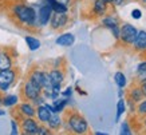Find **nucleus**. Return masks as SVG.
Returning a JSON list of instances; mask_svg holds the SVG:
<instances>
[{
	"instance_id": "nucleus-1",
	"label": "nucleus",
	"mask_w": 146,
	"mask_h": 135,
	"mask_svg": "<svg viewBox=\"0 0 146 135\" xmlns=\"http://www.w3.org/2000/svg\"><path fill=\"white\" fill-rule=\"evenodd\" d=\"M9 15H11V19L15 22V24H18L19 27L30 31L39 30L36 8L34 5H28L23 1H16L11 5Z\"/></svg>"
},
{
	"instance_id": "nucleus-2",
	"label": "nucleus",
	"mask_w": 146,
	"mask_h": 135,
	"mask_svg": "<svg viewBox=\"0 0 146 135\" xmlns=\"http://www.w3.org/2000/svg\"><path fill=\"white\" fill-rule=\"evenodd\" d=\"M64 116H63V124L67 131L76 135H84L90 131L89 123L86 118L76 110H64Z\"/></svg>"
},
{
	"instance_id": "nucleus-3",
	"label": "nucleus",
	"mask_w": 146,
	"mask_h": 135,
	"mask_svg": "<svg viewBox=\"0 0 146 135\" xmlns=\"http://www.w3.org/2000/svg\"><path fill=\"white\" fill-rule=\"evenodd\" d=\"M27 78L36 83L38 86L42 87V90H48L51 88V80L48 76V71L44 68H39L38 66H32L31 70L28 71Z\"/></svg>"
},
{
	"instance_id": "nucleus-4",
	"label": "nucleus",
	"mask_w": 146,
	"mask_h": 135,
	"mask_svg": "<svg viewBox=\"0 0 146 135\" xmlns=\"http://www.w3.org/2000/svg\"><path fill=\"white\" fill-rule=\"evenodd\" d=\"M19 78H20V70L18 67H15V66L12 68L0 71V91L1 92L8 91L12 86L16 84Z\"/></svg>"
},
{
	"instance_id": "nucleus-5",
	"label": "nucleus",
	"mask_w": 146,
	"mask_h": 135,
	"mask_svg": "<svg viewBox=\"0 0 146 135\" xmlns=\"http://www.w3.org/2000/svg\"><path fill=\"white\" fill-rule=\"evenodd\" d=\"M39 95H42V87L27 78L24 80V83H23L22 88H20V98H22V100L34 102Z\"/></svg>"
},
{
	"instance_id": "nucleus-6",
	"label": "nucleus",
	"mask_w": 146,
	"mask_h": 135,
	"mask_svg": "<svg viewBox=\"0 0 146 135\" xmlns=\"http://www.w3.org/2000/svg\"><path fill=\"white\" fill-rule=\"evenodd\" d=\"M35 111H36V107H35V105H34L32 102L23 100V102H19L18 105L13 107L12 115H13V119L20 120L22 118L35 116Z\"/></svg>"
},
{
	"instance_id": "nucleus-7",
	"label": "nucleus",
	"mask_w": 146,
	"mask_h": 135,
	"mask_svg": "<svg viewBox=\"0 0 146 135\" xmlns=\"http://www.w3.org/2000/svg\"><path fill=\"white\" fill-rule=\"evenodd\" d=\"M50 27L54 31H63L70 26V15L68 12H52L50 19Z\"/></svg>"
},
{
	"instance_id": "nucleus-8",
	"label": "nucleus",
	"mask_w": 146,
	"mask_h": 135,
	"mask_svg": "<svg viewBox=\"0 0 146 135\" xmlns=\"http://www.w3.org/2000/svg\"><path fill=\"white\" fill-rule=\"evenodd\" d=\"M35 7V5H34ZM36 8V7H35ZM52 8L50 7L48 3H46L44 0L38 5V8H36V18H38V26L39 28L42 27H46L48 26L50 23V19H51V15H52Z\"/></svg>"
},
{
	"instance_id": "nucleus-9",
	"label": "nucleus",
	"mask_w": 146,
	"mask_h": 135,
	"mask_svg": "<svg viewBox=\"0 0 146 135\" xmlns=\"http://www.w3.org/2000/svg\"><path fill=\"white\" fill-rule=\"evenodd\" d=\"M40 123L36 120L35 116H27L22 118L19 120V128L20 132L24 135H36L38 134V128H39Z\"/></svg>"
},
{
	"instance_id": "nucleus-10",
	"label": "nucleus",
	"mask_w": 146,
	"mask_h": 135,
	"mask_svg": "<svg viewBox=\"0 0 146 135\" xmlns=\"http://www.w3.org/2000/svg\"><path fill=\"white\" fill-rule=\"evenodd\" d=\"M138 34V30L133 24H129V23H123V26L121 27V32H119V40L121 43L125 46H131L135 39V36Z\"/></svg>"
},
{
	"instance_id": "nucleus-11",
	"label": "nucleus",
	"mask_w": 146,
	"mask_h": 135,
	"mask_svg": "<svg viewBox=\"0 0 146 135\" xmlns=\"http://www.w3.org/2000/svg\"><path fill=\"white\" fill-rule=\"evenodd\" d=\"M143 98H145V96H143V92H142V90H141V86H139L138 83L134 82L127 91V100H129V103H130V106H131V110H133V111H135V105L139 103Z\"/></svg>"
},
{
	"instance_id": "nucleus-12",
	"label": "nucleus",
	"mask_w": 146,
	"mask_h": 135,
	"mask_svg": "<svg viewBox=\"0 0 146 135\" xmlns=\"http://www.w3.org/2000/svg\"><path fill=\"white\" fill-rule=\"evenodd\" d=\"M15 58L11 48H0V71L12 68Z\"/></svg>"
},
{
	"instance_id": "nucleus-13",
	"label": "nucleus",
	"mask_w": 146,
	"mask_h": 135,
	"mask_svg": "<svg viewBox=\"0 0 146 135\" xmlns=\"http://www.w3.org/2000/svg\"><path fill=\"white\" fill-rule=\"evenodd\" d=\"M109 11V4L105 3L103 0H93L91 7H90V13H91V18H102L107 15Z\"/></svg>"
},
{
	"instance_id": "nucleus-14",
	"label": "nucleus",
	"mask_w": 146,
	"mask_h": 135,
	"mask_svg": "<svg viewBox=\"0 0 146 135\" xmlns=\"http://www.w3.org/2000/svg\"><path fill=\"white\" fill-rule=\"evenodd\" d=\"M48 76H50V80H51V86L52 84H62L66 79V72L63 70V67H55L52 66V68L48 70Z\"/></svg>"
},
{
	"instance_id": "nucleus-15",
	"label": "nucleus",
	"mask_w": 146,
	"mask_h": 135,
	"mask_svg": "<svg viewBox=\"0 0 146 135\" xmlns=\"http://www.w3.org/2000/svg\"><path fill=\"white\" fill-rule=\"evenodd\" d=\"M131 47H133L134 52L141 54V55L146 54V31H138Z\"/></svg>"
},
{
	"instance_id": "nucleus-16",
	"label": "nucleus",
	"mask_w": 146,
	"mask_h": 135,
	"mask_svg": "<svg viewBox=\"0 0 146 135\" xmlns=\"http://www.w3.org/2000/svg\"><path fill=\"white\" fill-rule=\"evenodd\" d=\"M51 111H50L44 105L36 106V111H35V118L36 120L40 123V124H47L50 116H51Z\"/></svg>"
},
{
	"instance_id": "nucleus-17",
	"label": "nucleus",
	"mask_w": 146,
	"mask_h": 135,
	"mask_svg": "<svg viewBox=\"0 0 146 135\" xmlns=\"http://www.w3.org/2000/svg\"><path fill=\"white\" fill-rule=\"evenodd\" d=\"M75 43V36L71 32H63L55 39V44L60 47H71Z\"/></svg>"
},
{
	"instance_id": "nucleus-18",
	"label": "nucleus",
	"mask_w": 146,
	"mask_h": 135,
	"mask_svg": "<svg viewBox=\"0 0 146 135\" xmlns=\"http://www.w3.org/2000/svg\"><path fill=\"white\" fill-rule=\"evenodd\" d=\"M62 126H63V118L60 116V114H58V113L51 114L48 122H47V127L51 131H58L62 128Z\"/></svg>"
},
{
	"instance_id": "nucleus-19",
	"label": "nucleus",
	"mask_w": 146,
	"mask_h": 135,
	"mask_svg": "<svg viewBox=\"0 0 146 135\" xmlns=\"http://www.w3.org/2000/svg\"><path fill=\"white\" fill-rule=\"evenodd\" d=\"M20 102V96L19 95H13V94H7V95H3V100H1V106L3 107H15Z\"/></svg>"
},
{
	"instance_id": "nucleus-20",
	"label": "nucleus",
	"mask_w": 146,
	"mask_h": 135,
	"mask_svg": "<svg viewBox=\"0 0 146 135\" xmlns=\"http://www.w3.org/2000/svg\"><path fill=\"white\" fill-rule=\"evenodd\" d=\"M68 103H70V98H58V99L52 100V106L54 109H55V113L58 114H62L64 110L67 109V106H68Z\"/></svg>"
},
{
	"instance_id": "nucleus-21",
	"label": "nucleus",
	"mask_w": 146,
	"mask_h": 135,
	"mask_svg": "<svg viewBox=\"0 0 146 135\" xmlns=\"http://www.w3.org/2000/svg\"><path fill=\"white\" fill-rule=\"evenodd\" d=\"M24 40H26V44H27V47H28L30 51H38L40 48V40L38 39V38H35V36L28 35L24 38Z\"/></svg>"
},
{
	"instance_id": "nucleus-22",
	"label": "nucleus",
	"mask_w": 146,
	"mask_h": 135,
	"mask_svg": "<svg viewBox=\"0 0 146 135\" xmlns=\"http://www.w3.org/2000/svg\"><path fill=\"white\" fill-rule=\"evenodd\" d=\"M102 26L110 30V28H113L115 26H119V22L113 15H105V16H102Z\"/></svg>"
},
{
	"instance_id": "nucleus-23",
	"label": "nucleus",
	"mask_w": 146,
	"mask_h": 135,
	"mask_svg": "<svg viewBox=\"0 0 146 135\" xmlns=\"http://www.w3.org/2000/svg\"><path fill=\"white\" fill-rule=\"evenodd\" d=\"M114 82L117 83V86H118L119 88H125V87H126V84H127L126 75H125L123 72H121V71L115 72V74H114Z\"/></svg>"
},
{
	"instance_id": "nucleus-24",
	"label": "nucleus",
	"mask_w": 146,
	"mask_h": 135,
	"mask_svg": "<svg viewBox=\"0 0 146 135\" xmlns=\"http://www.w3.org/2000/svg\"><path fill=\"white\" fill-rule=\"evenodd\" d=\"M125 113H126V102H125V99L119 98L118 103H117V116H115V120L118 122Z\"/></svg>"
},
{
	"instance_id": "nucleus-25",
	"label": "nucleus",
	"mask_w": 146,
	"mask_h": 135,
	"mask_svg": "<svg viewBox=\"0 0 146 135\" xmlns=\"http://www.w3.org/2000/svg\"><path fill=\"white\" fill-rule=\"evenodd\" d=\"M135 83H138V84L146 83V67H143V68H137V75H135Z\"/></svg>"
},
{
	"instance_id": "nucleus-26",
	"label": "nucleus",
	"mask_w": 146,
	"mask_h": 135,
	"mask_svg": "<svg viewBox=\"0 0 146 135\" xmlns=\"http://www.w3.org/2000/svg\"><path fill=\"white\" fill-rule=\"evenodd\" d=\"M135 111H137V114L138 115H141V116H145L146 115V99L145 98H143L139 103H137Z\"/></svg>"
},
{
	"instance_id": "nucleus-27",
	"label": "nucleus",
	"mask_w": 146,
	"mask_h": 135,
	"mask_svg": "<svg viewBox=\"0 0 146 135\" xmlns=\"http://www.w3.org/2000/svg\"><path fill=\"white\" fill-rule=\"evenodd\" d=\"M119 134L121 135H131V134H133V131H131V128H130V126H129L127 122H123V123H122Z\"/></svg>"
},
{
	"instance_id": "nucleus-28",
	"label": "nucleus",
	"mask_w": 146,
	"mask_h": 135,
	"mask_svg": "<svg viewBox=\"0 0 146 135\" xmlns=\"http://www.w3.org/2000/svg\"><path fill=\"white\" fill-rule=\"evenodd\" d=\"M20 134V128H19V123L16 119L11 120V135H18Z\"/></svg>"
},
{
	"instance_id": "nucleus-29",
	"label": "nucleus",
	"mask_w": 146,
	"mask_h": 135,
	"mask_svg": "<svg viewBox=\"0 0 146 135\" xmlns=\"http://www.w3.org/2000/svg\"><path fill=\"white\" fill-rule=\"evenodd\" d=\"M50 134H52V131L47 127V124H39L38 134H36V135H50Z\"/></svg>"
},
{
	"instance_id": "nucleus-30",
	"label": "nucleus",
	"mask_w": 146,
	"mask_h": 135,
	"mask_svg": "<svg viewBox=\"0 0 146 135\" xmlns=\"http://www.w3.org/2000/svg\"><path fill=\"white\" fill-rule=\"evenodd\" d=\"M72 92H74V88L71 87V86H68V87H66L64 90H62V91H60V96H63V98H70V99H71Z\"/></svg>"
},
{
	"instance_id": "nucleus-31",
	"label": "nucleus",
	"mask_w": 146,
	"mask_h": 135,
	"mask_svg": "<svg viewBox=\"0 0 146 135\" xmlns=\"http://www.w3.org/2000/svg\"><path fill=\"white\" fill-rule=\"evenodd\" d=\"M111 34H113V36H114L117 40H119V32H121V27L119 26H115L113 27V28H110Z\"/></svg>"
},
{
	"instance_id": "nucleus-32",
	"label": "nucleus",
	"mask_w": 146,
	"mask_h": 135,
	"mask_svg": "<svg viewBox=\"0 0 146 135\" xmlns=\"http://www.w3.org/2000/svg\"><path fill=\"white\" fill-rule=\"evenodd\" d=\"M46 102H47V99H46L44 96H43V95H39V96H38V98H36V99H35V100H34V102H32V103H34V105H35V107H36V106L44 105Z\"/></svg>"
},
{
	"instance_id": "nucleus-33",
	"label": "nucleus",
	"mask_w": 146,
	"mask_h": 135,
	"mask_svg": "<svg viewBox=\"0 0 146 135\" xmlns=\"http://www.w3.org/2000/svg\"><path fill=\"white\" fill-rule=\"evenodd\" d=\"M131 18L135 19V20H138V19H141V18H142V12H141V9H138V8L133 9V11H131Z\"/></svg>"
},
{
	"instance_id": "nucleus-34",
	"label": "nucleus",
	"mask_w": 146,
	"mask_h": 135,
	"mask_svg": "<svg viewBox=\"0 0 146 135\" xmlns=\"http://www.w3.org/2000/svg\"><path fill=\"white\" fill-rule=\"evenodd\" d=\"M56 1H59L60 4H64V5H67V7H70L74 0H56Z\"/></svg>"
},
{
	"instance_id": "nucleus-35",
	"label": "nucleus",
	"mask_w": 146,
	"mask_h": 135,
	"mask_svg": "<svg viewBox=\"0 0 146 135\" xmlns=\"http://www.w3.org/2000/svg\"><path fill=\"white\" fill-rule=\"evenodd\" d=\"M122 4H125V0H113V5L115 7H119Z\"/></svg>"
},
{
	"instance_id": "nucleus-36",
	"label": "nucleus",
	"mask_w": 146,
	"mask_h": 135,
	"mask_svg": "<svg viewBox=\"0 0 146 135\" xmlns=\"http://www.w3.org/2000/svg\"><path fill=\"white\" fill-rule=\"evenodd\" d=\"M139 86H141V90H142V92H143V96L146 98V83H142Z\"/></svg>"
},
{
	"instance_id": "nucleus-37",
	"label": "nucleus",
	"mask_w": 146,
	"mask_h": 135,
	"mask_svg": "<svg viewBox=\"0 0 146 135\" xmlns=\"http://www.w3.org/2000/svg\"><path fill=\"white\" fill-rule=\"evenodd\" d=\"M143 67H146V60H145V62H142V63H139V64H138V68H143Z\"/></svg>"
},
{
	"instance_id": "nucleus-38",
	"label": "nucleus",
	"mask_w": 146,
	"mask_h": 135,
	"mask_svg": "<svg viewBox=\"0 0 146 135\" xmlns=\"http://www.w3.org/2000/svg\"><path fill=\"white\" fill-rule=\"evenodd\" d=\"M76 91L79 92V94H82V95H86V92H84V91H82V90H80V88L78 87V86H76Z\"/></svg>"
},
{
	"instance_id": "nucleus-39",
	"label": "nucleus",
	"mask_w": 146,
	"mask_h": 135,
	"mask_svg": "<svg viewBox=\"0 0 146 135\" xmlns=\"http://www.w3.org/2000/svg\"><path fill=\"white\" fill-rule=\"evenodd\" d=\"M122 95H123V88H119V91H118V96L122 98Z\"/></svg>"
},
{
	"instance_id": "nucleus-40",
	"label": "nucleus",
	"mask_w": 146,
	"mask_h": 135,
	"mask_svg": "<svg viewBox=\"0 0 146 135\" xmlns=\"http://www.w3.org/2000/svg\"><path fill=\"white\" fill-rule=\"evenodd\" d=\"M94 134H95V135H106V132H101V131H95Z\"/></svg>"
},
{
	"instance_id": "nucleus-41",
	"label": "nucleus",
	"mask_w": 146,
	"mask_h": 135,
	"mask_svg": "<svg viewBox=\"0 0 146 135\" xmlns=\"http://www.w3.org/2000/svg\"><path fill=\"white\" fill-rule=\"evenodd\" d=\"M105 3H107L109 5H113V0H103Z\"/></svg>"
},
{
	"instance_id": "nucleus-42",
	"label": "nucleus",
	"mask_w": 146,
	"mask_h": 135,
	"mask_svg": "<svg viewBox=\"0 0 146 135\" xmlns=\"http://www.w3.org/2000/svg\"><path fill=\"white\" fill-rule=\"evenodd\" d=\"M3 95H4V94L0 91V107H1V100H3Z\"/></svg>"
},
{
	"instance_id": "nucleus-43",
	"label": "nucleus",
	"mask_w": 146,
	"mask_h": 135,
	"mask_svg": "<svg viewBox=\"0 0 146 135\" xmlns=\"http://www.w3.org/2000/svg\"><path fill=\"white\" fill-rule=\"evenodd\" d=\"M143 126H145V128H146V115H145V119H143Z\"/></svg>"
},
{
	"instance_id": "nucleus-44",
	"label": "nucleus",
	"mask_w": 146,
	"mask_h": 135,
	"mask_svg": "<svg viewBox=\"0 0 146 135\" xmlns=\"http://www.w3.org/2000/svg\"><path fill=\"white\" fill-rule=\"evenodd\" d=\"M4 114H5L4 111H1V110H0V116H3V115H4Z\"/></svg>"
},
{
	"instance_id": "nucleus-45",
	"label": "nucleus",
	"mask_w": 146,
	"mask_h": 135,
	"mask_svg": "<svg viewBox=\"0 0 146 135\" xmlns=\"http://www.w3.org/2000/svg\"><path fill=\"white\" fill-rule=\"evenodd\" d=\"M139 1H141L142 4H146V0H139Z\"/></svg>"
},
{
	"instance_id": "nucleus-46",
	"label": "nucleus",
	"mask_w": 146,
	"mask_h": 135,
	"mask_svg": "<svg viewBox=\"0 0 146 135\" xmlns=\"http://www.w3.org/2000/svg\"><path fill=\"white\" fill-rule=\"evenodd\" d=\"M13 3H16V1H23V0H12Z\"/></svg>"
}]
</instances>
